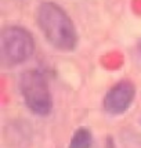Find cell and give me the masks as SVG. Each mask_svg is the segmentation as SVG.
Listing matches in <instances>:
<instances>
[{
  "label": "cell",
  "mask_w": 141,
  "mask_h": 148,
  "mask_svg": "<svg viewBox=\"0 0 141 148\" xmlns=\"http://www.w3.org/2000/svg\"><path fill=\"white\" fill-rule=\"evenodd\" d=\"M38 24L50 45L60 50H73L77 43L75 25L62 7L55 3H42L38 10Z\"/></svg>",
  "instance_id": "obj_1"
},
{
  "label": "cell",
  "mask_w": 141,
  "mask_h": 148,
  "mask_svg": "<svg viewBox=\"0 0 141 148\" xmlns=\"http://www.w3.org/2000/svg\"><path fill=\"white\" fill-rule=\"evenodd\" d=\"M35 51L32 35L21 26H7L0 35V60L13 66L25 62Z\"/></svg>",
  "instance_id": "obj_2"
},
{
  "label": "cell",
  "mask_w": 141,
  "mask_h": 148,
  "mask_svg": "<svg viewBox=\"0 0 141 148\" xmlns=\"http://www.w3.org/2000/svg\"><path fill=\"white\" fill-rule=\"evenodd\" d=\"M91 144H93L91 132L86 127H80L75 132L70 140L69 148H91Z\"/></svg>",
  "instance_id": "obj_5"
},
{
  "label": "cell",
  "mask_w": 141,
  "mask_h": 148,
  "mask_svg": "<svg viewBox=\"0 0 141 148\" xmlns=\"http://www.w3.org/2000/svg\"><path fill=\"white\" fill-rule=\"evenodd\" d=\"M140 50H141V45H140Z\"/></svg>",
  "instance_id": "obj_6"
},
{
  "label": "cell",
  "mask_w": 141,
  "mask_h": 148,
  "mask_svg": "<svg viewBox=\"0 0 141 148\" xmlns=\"http://www.w3.org/2000/svg\"><path fill=\"white\" fill-rule=\"evenodd\" d=\"M19 90L28 108L32 112L43 116L51 111V94L49 90L46 77L42 72L36 69H29L24 72L19 79Z\"/></svg>",
  "instance_id": "obj_3"
},
{
  "label": "cell",
  "mask_w": 141,
  "mask_h": 148,
  "mask_svg": "<svg viewBox=\"0 0 141 148\" xmlns=\"http://www.w3.org/2000/svg\"><path fill=\"white\" fill-rule=\"evenodd\" d=\"M136 94L134 84L129 80H123L115 84L111 90L107 93L104 98V108L109 114H122L130 107L133 103Z\"/></svg>",
  "instance_id": "obj_4"
}]
</instances>
